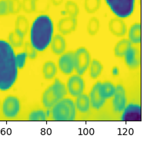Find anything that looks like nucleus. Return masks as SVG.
Segmentation results:
<instances>
[{"label":"nucleus","instance_id":"obj_1","mask_svg":"<svg viewBox=\"0 0 147 144\" xmlns=\"http://www.w3.org/2000/svg\"><path fill=\"white\" fill-rule=\"evenodd\" d=\"M18 70L14 49L6 41L0 39V90L7 91L18 79Z\"/></svg>","mask_w":147,"mask_h":144},{"label":"nucleus","instance_id":"obj_2","mask_svg":"<svg viewBox=\"0 0 147 144\" xmlns=\"http://www.w3.org/2000/svg\"><path fill=\"white\" fill-rule=\"evenodd\" d=\"M54 26L49 15L37 16L30 29V42L37 51L42 52L50 46L53 37Z\"/></svg>","mask_w":147,"mask_h":144},{"label":"nucleus","instance_id":"obj_3","mask_svg":"<svg viewBox=\"0 0 147 144\" xmlns=\"http://www.w3.org/2000/svg\"><path fill=\"white\" fill-rule=\"evenodd\" d=\"M67 95L66 86L59 79H56L42 95V104L47 108H52Z\"/></svg>","mask_w":147,"mask_h":144},{"label":"nucleus","instance_id":"obj_4","mask_svg":"<svg viewBox=\"0 0 147 144\" xmlns=\"http://www.w3.org/2000/svg\"><path fill=\"white\" fill-rule=\"evenodd\" d=\"M76 116V108L71 99H62L52 108V116L55 121H73Z\"/></svg>","mask_w":147,"mask_h":144},{"label":"nucleus","instance_id":"obj_5","mask_svg":"<svg viewBox=\"0 0 147 144\" xmlns=\"http://www.w3.org/2000/svg\"><path fill=\"white\" fill-rule=\"evenodd\" d=\"M113 13L119 18L128 17L133 13L136 0H105Z\"/></svg>","mask_w":147,"mask_h":144},{"label":"nucleus","instance_id":"obj_6","mask_svg":"<svg viewBox=\"0 0 147 144\" xmlns=\"http://www.w3.org/2000/svg\"><path fill=\"white\" fill-rule=\"evenodd\" d=\"M91 61L90 55L86 48L80 47L74 52L75 70L78 75L85 73Z\"/></svg>","mask_w":147,"mask_h":144},{"label":"nucleus","instance_id":"obj_7","mask_svg":"<svg viewBox=\"0 0 147 144\" xmlns=\"http://www.w3.org/2000/svg\"><path fill=\"white\" fill-rule=\"evenodd\" d=\"M20 111V102L18 97L8 96L4 100L2 112L4 115L8 119H13L18 115Z\"/></svg>","mask_w":147,"mask_h":144},{"label":"nucleus","instance_id":"obj_8","mask_svg":"<svg viewBox=\"0 0 147 144\" xmlns=\"http://www.w3.org/2000/svg\"><path fill=\"white\" fill-rule=\"evenodd\" d=\"M58 67L64 75H71L75 70L74 52L68 51L64 52L58 60Z\"/></svg>","mask_w":147,"mask_h":144},{"label":"nucleus","instance_id":"obj_9","mask_svg":"<svg viewBox=\"0 0 147 144\" xmlns=\"http://www.w3.org/2000/svg\"><path fill=\"white\" fill-rule=\"evenodd\" d=\"M84 88V81L80 75H73L68 79L66 84V89L71 96L77 97L83 93Z\"/></svg>","mask_w":147,"mask_h":144},{"label":"nucleus","instance_id":"obj_10","mask_svg":"<svg viewBox=\"0 0 147 144\" xmlns=\"http://www.w3.org/2000/svg\"><path fill=\"white\" fill-rule=\"evenodd\" d=\"M124 112L121 121H140L142 120V108L138 104H129L123 110Z\"/></svg>","mask_w":147,"mask_h":144},{"label":"nucleus","instance_id":"obj_11","mask_svg":"<svg viewBox=\"0 0 147 144\" xmlns=\"http://www.w3.org/2000/svg\"><path fill=\"white\" fill-rule=\"evenodd\" d=\"M78 26L77 17L71 16H66L61 18L57 23V29L61 35H70L76 30Z\"/></svg>","mask_w":147,"mask_h":144},{"label":"nucleus","instance_id":"obj_12","mask_svg":"<svg viewBox=\"0 0 147 144\" xmlns=\"http://www.w3.org/2000/svg\"><path fill=\"white\" fill-rule=\"evenodd\" d=\"M113 99V107L115 112H121L126 107V92L123 85L119 84L115 87V94Z\"/></svg>","mask_w":147,"mask_h":144},{"label":"nucleus","instance_id":"obj_13","mask_svg":"<svg viewBox=\"0 0 147 144\" xmlns=\"http://www.w3.org/2000/svg\"><path fill=\"white\" fill-rule=\"evenodd\" d=\"M101 82H97L93 85L90 92V102L91 106L95 109H100L104 106L106 102V99L104 98L101 92Z\"/></svg>","mask_w":147,"mask_h":144},{"label":"nucleus","instance_id":"obj_14","mask_svg":"<svg viewBox=\"0 0 147 144\" xmlns=\"http://www.w3.org/2000/svg\"><path fill=\"white\" fill-rule=\"evenodd\" d=\"M109 29L113 35L118 37H123L127 32V27L125 22L118 17L113 18L109 21Z\"/></svg>","mask_w":147,"mask_h":144},{"label":"nucleus","instance_id":"obj_15","mask_svg":"<svg viewBox=\"0 0 147 144\" xmlns=\"http://www.w3.org/2000/svg\"><path fill=\"white\" fill-rule=\"evenodd\" d=\"M125 62L131 69H136L140 66L141 62V55L140 50L131 46L124 56Z\"/></svg>","mask_w":147,"mask_h":144},{"label":"nucleus","instance_id":"obj_16","mask_svg":"<svg viewBox=\"0 0 147 144\" xmlns=\"http://www.w3.org/2000/svg\"><path fill=\"white\" fill-rule=\"evenodd\" d=\"M51 48L52 52L56 55H61L65 52L66 48V39L61 34L53 35L51 42Z\"/></svg>","mask_w":147,"mask_h":144},{"label":"nucleus","instance_id":"obj_17","mask_svg":"<svg viewBox=\"0 0 147 144\" xmlns=\"http://www.w3.org/2000/svg\"><path fill=\"white\" fill-rule=\"evenodd\" d=\"M25 35L21 31L15 29L13 31L11 32L8 35V43L11 44L12 47L20 48L24 45V39Z\"/></svg>","mask_w":147,"mask_h":144},{"label":"nucleus","instance_id":"obj_18","mask_svg":"<svg viewBox=\"0 0 147 144\" xmlns=\"http://www.w3.org/2000/svg\"><path fill=\"white\" fill-rule=\"evenodd\" d=\"M57 73V67L53 61H47L42 66V74L46 79H52Z\"/></svg>","mask_w":147,"mask_h":144},{"label":"nucleus","instance_id":"obj_19","mask_svg":"<svg viewBox=\"0 0 147 144\" xmlns=\"http://www.w3.org/2000/svg\"><path fill=\"white\" fill-rule=\"evenodd\" d=\"M132 46V43L128 39H123L116 44L114 48V53L116 57H122Z\"/></svg>","mask_w":147,"mask_h":144},{"label":"nucleus","instance_id":"obj_20","mask_svg":"<svg viewBox=\"0 0 147 144\" xmlns=\"http://www.w3.org/2000/svg\"><path fill=\"white\" fill-rule=\"evenodd\" d=\"M75 106H76V108L80 112H87L89 110L90 106L89 97L85 94H81V95L77 97Z\"/></svg>","mask_w":147,"mask_h":144},{"label":"nucleus","instance_id":"obj_21","mask_svg":"<svg viewBox=\"0 0 147 144\" xmlns=\"http://www.w3.org/2000/svg\"><path fill=\"white\" fill-rule=\"evenodd\" d=\"M129 39L132 44H140L142 40V27L140 23L133 24L129 30Z\"/></svg>","mask_w":147,"mask_h":144},{"label":"nucleus","instance_id":"obj_22","mask_svg":"<svg viewBox=\"0 0 147 144\" xmlns=\"http://www.w3.org/2000/svg\"><path fill=\"white\" fill-rule=\"evenodd\" d=\"M15 28L21 31L24 35H26L29 29V22L28 19L24 15H19L15 20Z\"/></svg>","mask_w":147,"mask_h":144},{"label":"nucleus","instance_id":"obj_23","mask_svg":"<svg viewBox=\"0 0 147 144\" xmlns=\"http://www.w3.org/2000/svg\"><path fill=\"white\" fill-rule=\"evenodd\" d=\"M89 67L90 76L92 79H96L98 77L103 70V66H102V63L97 59L91 60Z\"/></svg>","mask_w":147,"mask_h":144},{"label":"nucleus","instance_id":"obj_24","mask_svg":"<svg viewBox=\"0 0 147 144\" xmlns=\"http://www.w3.org/2000/svg\"><path fill=\"white\" fill-rule=\"evenodd\" d=\"M101 92L106 99L113 97L115 91V86L111 82L107 81L101 83Z\"/></svg>","mask_w":147,"mask_h":144},{"label":"nucleus","instance_id":"obj_25","mask_svg":"<svg viewBox=\"0 0 147 144\" xmlns=\"http://www.w3.org/2000/svg\"><path fill=\"white\" fill-rule=\"evenodd\" d=\"M100 20L97 17H91L89 20V21H88V24H87V32H88V34L89 35H95L98 32L99 30H100Z\"/></svg>","mask_w":147,"mask_h":144},{"label":"nucleus","instance_id":"obj_26","mask_svg":"<svg viewBox=\"0 0 147 144\" xmlns=\"http://www.w3.org/2000/svg\"><path fill=\"white\" fill-rule=\"evenodd\" d=\"M65 12L68 16L77 17L79 15L80 8L78 5L73 1H68L65 4Z\"/></svg>","mask_w":147,"mask_h":144},{"label":"nucleus","instance_id":"obj_27","mask_svg":"<svg viewBox=\"0 0 147 144\" xmlns=\"http://www.w3.org/2000/svg\"><path fill=\"white\" fill-rule=\"evenodd\" d=\"M101 0H84V8L88 13H94L100 9Z\"/></svg>","mask_w":147,"mask_h":144},{"label":"nucleus","instance_id":"obj_28","mask_svg":"<svg viewBox=\"0 0 147 144\" xmlns=\"http://www.w3.org/2000/svg\"><path fill=\"white\" fill-rule=\"evenodd\" d=\"M28 120L32 121H44L47 120V114L42 110H33L29 114Z\"/></svg>","mask_w":147,"mask_h":144},{"label":"nucleus","instance_id":"obj_29","mask_svg":"<svg viewBox=\"0 0 147 144\" xmlns=\"http://www.w3.org/2000/svg\"><path fill=\"white\" fill-rule=\"evenodd\" d=\"M9 14H17L22 9V1L20 0H7Z\"/></svg>","mask_w":147,"mask_h":144},{"label":"nucleus","instance_id":"obj_30","mask_svg":"<svg viewBox=\"0 0 147 144\" xmlns=\"http://www.w3.org/2000/svg\"><path fill=\"white\" fill-rule=\"evenodd\" d=\"M24 52L27 55L28 59L33 60L35 59L37 56V52L38 51L36 50L34 46L32 45L30 42H26L24 44Z\"/></svg>","mask_w":147,"mask_h":144},{"label":"nucleus","instance_id":"obj_31","mask_svg":"<svg viewBox=\"0 0 147 144\" xmlns=\"http://www.w3.org/2000/svg\"><path fill=\"white\" fill-rule=\"evenodd\" d=\"M22 9L26 13H32L35 12V0H22Z\"/></svg>","mask_w":147,"mask_h":144},{"label":"nucleus","instance_id":"obj_32","mask_svg":"<svg viewBox=\"0 0 147 144\" xmlns=\"http://www.w3.org/2000/svg\"><path fill=\"white\" fill-rule=\"evenodd\" d=\"M35 12L47 11L49 8L51 0H35Z\"/></svg>","mask_w":147,"mask_h":144},{"label":"nucleus","instance_id":"obj_33","mask_svg":"<svg viewBox=\"0 0 147 144\" xmlns=\"http://www.w3.org/2000/svg\"><path fill=\"white\" fill-rule=\"evenodd\" d=\"M27 58H28V57H27V55L26 54L24 51L16 55L17 64H18L19 69H22V68H24Z\"/></svg>","mask_w":147,"mask_h":144},{"label":"nucleus","instance_id":"obj_34","mask_svg":"<svg viewBox=\"0 0 147 144\" xmlns=\"http://www.w3.org/2000/svg\"><path fill=\"white\" fill-rule=\"evenodd\" d=\"M9 14L7 0H0V16H5Z\"/></svg>","mask_w":147,"mask_h":144},{"label":"nucleus","instance_id":"obj_35","mask_svg":"<svg viewBox=\"0 0 147 144\" xmlns=\"http://www.w3.org/2000/svg\"><path fill=\"white\" fill-rule=\"evenodd\" d=\"M64 0H51V2L55 6H58L63 3Z\"/></svg>","mask_w":147,"mask_h":144},{"label":"nucleus","instance_id":"obj_36","mask_svg":"<svg viewBox=\"0 0 147 144\" xmlns=\"http://www.w3.org/2000/svg\"><path fill=\"white\" fill-rule=\"evenodd\" d=\"M119 73V68H117V66H115L112 69V75L113 76H117Z\"/></svg>","mask_w":147,"mask_h":144}]
</instances>
